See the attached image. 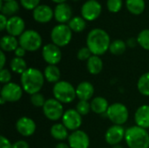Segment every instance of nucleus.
Returning a JSON list of instances; mask_svg holds the SVG:
<instances>
[{
    "instance_id": "f257e3e1",
    "label": "nucleus",
    "mask_w": 149,
    "mask_h": 148,
    "mask_svg": "<svg viewBox=\"0 0 149 148\" xmlns=\"http://www.w3.org/2000/svg\"><path fill=\"white\" fill-rule=\"evenodd\" d=\"M111 39L108 33L100 28H94L89 31L86 37V46L93 55L101 56L109 51Z\"/></svg>"
},
{
    "instance_id": "f03ea898",
    "label": "nucleus",
    "mask_w": 149,
    "mask_h": 148,
    "mask_svg": "<svg viewBox=\"0 0 149 148\" xmlns=\"http://www.w3.org/2000/svg\"><path fill=\"white\" fill-rule=\"evenodd\" d=\"M45 76L42 72L37 68H28L20 78L21 86L26 93L33 95L41 91L45 83Z\"/></svg>"
},
{
    "instance_id": "7ed1b4c3",
    "label": "nucleus",
    "mask_w": 149,
    "mask_h": 148,
    "mask_svg": "<svg viewBox=\"0 0 149 148\" xmlns=\"http://www.w3.org/2000/svg\"><path fill=\"white\" fill-rule=\"evenodd\" d=\"M125 140L129 148H149V132L138 126L126 129Z\"/></svg>"
},
{
    "instance_id": "20e7f679",
    "label": "nucleus",
    "mask_w": 149,
    "mask_h": 148,
    "mask_svg": "<svg viewBox=\"0 0 149 148\" xmlns=\"http://www.w3.org/2000/svg\"><path fill=\"white\" fill-rule=\"evenodd\" d=\"M52 94L54 99L62 104L72 103L77 97L76 88L70 82L65 80H61L54 84Z\"/></svg>"
},
{
    "instance_id": "39448f33",
    "label": "nucleus",
    "mask_w": 149,
    "mask_h": 148,
    "mask_svg": "<svg viewBox=\"0 0 149 148\" xmlns=\"http://www.w3.org/2000/svg\"><path fill=\"white\" fill-rule=\"evenodd\" d=\"M19 45L26 51H36L42 46V37L34 30H26L18 38Z\"/></svg>"
},
{
    "instance_id": "423d86ee",
    "label": "nucleus",
    "mask_w": 149,
    "mask_h": 148,
    "mask_svg": "<svg viewBox=\"0 0 149 148\" xmlns=\"http://www.w3.org/2000/svg\"><path fill=\"white\" fill-rule=\"evenodd\" d=\"M106 116L113 125L123 126L128 120L129 112L124 104L117 102L109 106Z\"/></svg>"
},
{
    "instance_id": "0eeeda50",
    "label": "nucleus",
    "mask_w": 149,
    "mask_h": 148,
    "mask_svg": "<svg viewBox=\"0 0 149 148\" xmlns=\"http://www.w3.org/2000/svg\"><path fill=\"white\" fill-rule=\"evenodd\" d=\"M72 38V31L68 24H59L53 27L51 31V39L52 44L58 47H64L67 45Z\"/></svg>"
},
{
    "instance_id": "6e6552de",
    "label": "nucleus",
    "mask_w": 149,
    "mask_h": 148,
    "mask_svg": "<svg viewBox=\"0 0 149 148\" xmlns=\"http://www.w3.org/2000/svg\"><path fill=\"white\" fill-rule=\"evenodd\" d=\"M43 113L48 120L52 121H58L62 120L65 111L63 104L52 98L46 99L45 106H43Z\"/></svg>"
},
{
    "instance_id": "1a4fd4ad",
    "label": "nucleus",
    "mask_w": 149,
    "mask_h": 148,
    "mask_svg": "<svg viewBox=\"0 0 149 148\" xmlns=\"http://www.w3.org/2000/svg\"><path fill=\"white\" fill-rule=\"evenodd\" d=\"M23 92L24 90L21 85L13 82H10L2 86L0 95L1 98H3L6 102L12 103L18 101L22 98Z\"/></svg>"
},
{
    "instance_id": "9d476101",
    "label": "nucleus",
    "mask_w": 149,
    "mask_h": 148,
    "mask_svg": "<svg viewBox=\"0 0 149 148\" xmlns=\"http://www.w3.org/2000/svg\"><path fill=\"white\" fill-rule=\"evenodd\" d=\"M42 57L48 65H57V64L61 61L62 51L60 47L57 46L56 44L52 43L47 44L42 48Z\"/></svg>"
},
{
    "instance_id": "9b49d317",
    "label": "nucleus",
    "mask_w": 149,
    "mask_h": 148,
    "mask_svg": "<svg viewBox=\"0 0 149 148\" xmlns=\"http://www.w3.org/2000/svg\"><path fill=\"white\" fill-rule=\"evenodd\" d=\"M63 125L72 132L77 131L82 125V116L76 109H68L64 113L62 117Z\"/></svg>"
},
{
    "instance_id": "f8f14e48",
    "label": "nucleus",
    "mask_w": 149,
    "mask_h": 148,
    "mask_svg": "<svg viewBox=\"0 0 149 148\" xmlns=\"http://www.w3.org/2000/svg\"><path fill=\"white\" fill-rule=\"evenodd\" d=\"M101 4L97 0H88L81 7V16L85 20L93 21L101 13Z\"/></svg>"
},
{
    "instance_id": "ddd939ff",
    "label": "nucleus",
    "mask_w": 149,
    "mask_h": 148,
    "mask_svg": "<svg viewBox=\"0 0 149 148\" xmlns=\"http://www.w3.org/2000/svg\"><path fill=\"white\" fill-rule=\"evenodd\" d=\"M125 134L126 129L123 127V126L113 125L107 130L105 133V140L108 145L113 147L120 145V143L125 140Z\"/></svg>"
},
{
    "instance_id": "4468645a",
    "label": "nucleus",
    "mask_w": 149,
    "mask_h": 148,
    "mask_svg": "<svg viewBox=\"0 0 149 148\" xmlns=\"http://www.w3.org/2000/svg\"><path fill=\"white\" fill-rule=\"evenodd\" d=\"M67 140L71 148H89L90 147V138L88 134L79 129L70 133Z\"/></svg>"
},
{
    "instance_id": "2eb2a0df",
    "label": "nucleus",
    "mask_w": 149,
    "mask_h": 148,
    "mask_svg": "<svg viewBox=\"0 0 149 148\" xmlns=\"http://www.w3.org/2000/svg\"><path fill=\"white\" fill-rule=\"evenodd\" d=\"M36 123L29 117H21L16 122V129L17 133L24 137H30L36 132Z\"/></svg>"
},
{
    "instance_id": "dca6fc26",
    "label": "nucleus",
    "mask_w": 149,
    "mask_h": 148,
    "mask_svg": "<svg viewBox=\"0 0 149 148\" xmlns=\"http://www.w3.org/2000/svg\"><path fill=\"white\" fill-rule=\"evenodd\" d=\"M32 17L34 20L38 23H48L54 17V10L46 4H39L33 10Z\"/></svg>"
},
{
    "instance_id": "f3484780",
    "label": "nucleus",
    "mask_w": 149,
    "mask_h": 148,
    "mask_svg": "<svg viewBox=\"0 0 149 148\" xmlns=\"http://www.w3.org/2000/svg\"><path fill=\"white\" fill-rule=\"evenodd\" d=\"M25 24L22 17L18 16H12L8 18V23L6 26V31L9 35L13 37L21 36L24 31Z\"/></svg>"
},
{
    "instance_id": "a211bd4d",
    "label": "nucleus",
    "mask_w": 149,
    "mask_h": 148,
    "mask_svg": "<svg viewBox=\"0 0 149 148\" xmlns=\"http://www.w3.org/2000/svg\"><path fill=\"white\" fill-rule=\"evenodd\" d=\"M54 18L59 24H65L72 19V8L65 3H58L54 9Z\"/></svg>"
},
{
    "instance_id": "6ab92c4d",
    "label": "nucleus",
    "mask_w": 149,
    "mask_h": 148,
    "mask_svg": "<svg viewBox=\"0 0 149 148\" xmlns=\"http://www.w3.org/2000/svg\"><path fill=\"white\" fill-rule=\"evenodd\" d=\"M94 94V86L91 82L82 81L76 87V95L79 100L89 101Z\"/></svg>"
},
{
    "instance_id": "aec40b11",
    "label": "nucleus",
    "mask_w": 149,
    "mask_h": 148,
    "mask_svg": "<svg viewBox=\"0 0 149 148\" xmlns=\"http://www.w3.org/2000/svg\"><path fill=\"white\" fill-rule=\"evenodd\" d=\"M134 120L136 126L148 129L149 128V105L140 106L134 113Z\"/></svg>"
},
{
    "instance_id": "412c9836",
    "label": "nucleus",
    "mask_w": 149,
    "mask_h": 148,
    "mask_svg": "<svg viewBox=\"0 0 149 148\" xmlns=\"http://www.w3.org/2000/svg\"><path fill=\"white\" fill-rule=\"evenodd\" d=\"M90 103L92 111L96 114H106L110 106L107 99L100 96L93 98Z\"/></svg>"
},
{
    "instance_id": "4be33fe9",
    "label": "nucleus",
    "mask_w": 149,
    "mask_h": 148,
    "mask_svg": "<svg viewBox=\"0 0 149 148\" xmlns=\"http://www.w3.org/2000/svg\"><path fill=\"white\" fill-rule=\"evenodd\" d=\"M19 46V42L16 38V37H13L11 35H5L2 37L0 40V47L1 51L4 52H10L15 51L16 49Z\"/></svg>"
},
{
    "instance_id": "5701e85b",
    "label": "nucleus",
    "mask_w": 149,
    "mask_h": 148,
    "mask_svg": "<svg viewBox=\"0 0 149 148\" xmlns=\"http://www.w3.org/2000/svg\"><path fill=\"white\" fill-rule=\"evenodd\" d=\"M69 130L63 125V123H56L52 126L50 133L52 137L56 140H65L69 137Z\"/></svg>"
},
{
    "instance_id": "b1692460",
    "label": "nucleus",
    "mask_w": 149,
    "mask_h": 148,
    "mask_svg": "<svg viewBox=\"0 0 149 148\" xmlns=\"http://www.w3.org/2000/svg\"><path fill=\"white\" fill-rule=\"evenodd\" d=\"M86 68L90 74L97 75L103 70V61L100 56L92 55V57L86 61Z\"/></svg>"
},
{
    "instance_id": "393cba45",
    "label": "nucleus",
    "mask_w": 149,
    "mask_h": 148,
    "mask_svg": "<svg viewBox=\"0 0 149 148\" xmlns=\"http://www.w3.org/2000/svg\"><path fill=\"white\" fill-rule=\"evenodd\" d=\"M44 76L45 79L47 82L49 83H53L56 84L58 81H60V77H61V72L59 68L57 65H48L45 70H44Z\"/></svg>"
},
{
    "instance_id": "a878e982",
    "label": "nucleus",
    "mask_w": 149,
    "mask_h": 148,
    "mask_svg": "<svg viewBox=\"0 0 149 148\" xmlns=\"http://www.w3.org/2000/svg\"><path fill=\"white\" fill-rule=\"evenodd\" d=\"M126 6L132 14L140 15L144 11L146 3L145 0H126Z\"/></svg>"
},
{
    "instance_id": "bb28decb",
    "label": "nucleus",
    "mask_w": 149,
    "mask_h": 148,
    "mask_svg": "<svg viewBox=\"0 0 149 148\" xmlns=\"http://www.w3.org/2000/svg\"><path fill=\"white\" fill-rule=\"evenodd\" d=\"M10 68L13 72L20 75H22L28 69L26 61L23 58H17V57H15L10 60Z\"/></svg>"
},
{
    "instance_id": "cd10ccee",
    "label": "nucleus",
    "mask_w": 149,
    "mask_h": 148,
    "mask_svg": "<svg viewBox=\"0 0 149 148\" xmlns=\"http://www.w3.org/2000/svg\"><path fill=\"white\" fill-rule=\"evenodd\" d=\"M2 14L7 16H15L16 13L18 12L19 10V3L16 1V0H12V1H8V2H4V3L3 4V6L0 8Z\"/></svg>"
},
{
    "instance_id": "c85d7f7f",
    "label": "nucleus",
    "mask_w": 149,
    "mask_h": 148,
    "mask_svg": "<svg viewBox=\"0 0 149 148\" xmlns=\"http://www.w3.org/2000/svg\"><path fill=\"white\" fill-rule=\"evenodd\" d=\"M137 89L143 96L149 97V72L140 77L137 82Z\"/></svg>"
},
{
    "instance_id": "c756f323",
    "label": "nucleus",
    "mask_w": 149,
    "mask_h": 148,
    "mask_svg": "<svg viewBox=\"0 0 149 148\" xmlns=\"http://www.w3.org/2000/svg\"><path fill=\"white\" fill-rule=\"evenodd\" d=\"M68 26L74 32H81L85 30L86 26V22L82 17L76 16L72 17V19L68 22Z\"/></svg>"
},
{
    "instance_id": "7c9ffc66",
    "label": "nucleus",
    "mask_w": 149,
    "mask_h": 148,
    "mask_svg": "<svg viewBox=\"0 0 149 148\" xmlns=\"http://www.w3.org/2000/svg\"><path fill=\"white\" fill-rule=\"evenodd\" d=\"M127 43L121 39H115L111 42L109 51L113 55H121L127 50Z\"/></svg>"
},
{
    "instance_id": "2f4dec72",
    "label": "nucleus",
    "mask_w": 149,
    "mask_h": 148,
    "mask_svg": "<svg viewBox=\"0 0 149 148\" xmlns=\"http://www.w3.org/2000/svg\"><path fill=\"white\" fill-rule=\"evenodd\" d=\"M138 44L145 50L149 51V29L142 30L137 37Z\"/></svg>"
},
{
    "instance_id": "473e14b6",
    "label": "nucleus",
    "mask_w": 149,
    "mask_h": 148,
    "mask_svg": "<svg viewBox=\"0 0 149 148\" xmlns=\"http://www.w3.org/2000/svg\"><path fill=\"white\" fill-rule=\"evenodd\" d=\"M76 110L81 116H86L90 113V111H92L91 103L86 100H79L76 106Z\"/></svg>"
},
{
    "instance_id": "72a5a7b5",
    "label": "nucleus",
    "mask_w": 149,
    "mask_h": 148,
    "mask_svg": "<svg viewBox=\"0 0 149 148\" xmlns=\"http://www.w3.org/2000/svg\"><path fill=\"white\" fill-rule=\"evenodd\" d=\"M45 101H46V99H45L44 95L41 94L40 92L31 95V103L35 107H38V108L42 107L43 108V106H45Z\"/></svg>"
},
{
    "instance_id": "f704fd0d",
    "label": "nucleus",
    "mask_w": 149,
    "mask_h": 148,
    "mask_svg": "<svg viewBox=\"0 0 149 148\" xmlns=\"http://www.w3.org/2000/svg\"><path fill=\"white\" fill-rule=\"evenodd\" d=\"M107 6L109 11L117 13L122 8V0H107Z\"/></svg>"
},
{
    "instance_id": "c9c22d12",
    "label": "nucleus",
    "mask_w": 149,
    "mask_h": 148,
    "mask_svg": "<svg viewBox=\"0 0 149 148\" xmlns=\"http://www.w3.org/2000/svg\"><path fill=\"white\" fill-rule=\"evenodd\" d=\"M93 53L91 52V51L89 50V48L87 46L85 47H81L78 52H77V58L78 59L81 60V61H87L91 57H92Z\"/></svg>"
},
{
    "instance_id": "e433bc0d",
    "label": "nucleus",
    "mask_w": 149,
    "mask_h": 148,
    "mask_svg": "<svg viewBox=\"0 0 149 148\" xmlns=\"http://www.w3.org/2000/svg\"><path fill=\"white\" fill-rule=\"evenodd\" d=\"M21 5L26 10H34L39 5L40 0H20Z\"/></svg>"
},
{
    "instance_id": "4c0bfd02",
    "label": "nucleus",
    "mask_w": 149,
    "mask_h": 148,
    "mask_svg": "<svg viewBox=\"0 0 149 148\" xmlns=\"http://www.w3.org/2000/svg\"><path fill=\"white\" fill-rule=\"evenodd\" d=\"M11 79V73L8 69H1L0 70V82L3 85L8 84L10 82Z\"/></svg>"
},
{
    "instance_id": "58836bf2",
    "label": "nucleus",
    "mask_w": 149,
    "mask_h": 148,
    "mask_svg": "<svg viewBox=\"0 0 149 148\" xmlns=\"http://www.w3.org/2000/svg\"><path fill=\"white\" fill-rule=\"evenodd\" d=\"M0 148H12V144L4 136L0 137Z\"/></svg>"
},
{
    "instance_id": "ea45409f",
    "label": "nucleus",
    "mask_w": 149,
    "mask_h": 148,
    "mask_svg": "<svg viewBox=\"0 0 149 148\" xmlns=\"http://www.w3.org/2000/svg\"><path fill=\"white\" fill-rule=\"evenodd\" d=\"M12 148H30V146L25 140H17L12 144Z\"/></svg>"
},
{
    "instance_id": "a19ab883",
    "label": "nucleus",
    "mask_w": 149,
    "mask_h": 148,
    "mask_svg": "<svg viewBox=\"0 0 149 148\" xmlns=\"http://www.w3.org/2000/svg\"><path fill=\"white\" fill-rule=\"evenodd\" d=\"M7 23H8L7 17L1 13V15H0V30L1 31H3V30L6 29Z\"/></svg>"
},
{
    "instance_id": "79ce46f5",
    "label": "nucleus",
    "mask_w": 149,
    "mask_h": 148,
    "mask_svg": "<svg viewBox=\"0 0 149 148\" xmlns=\"http://www.w3.org/2000/svg\"><path fill=\"white\" fill-rule=\"evenodd\" d=\"M14 53H15V56L16 57H17V58H23L24 55H25V53H26V51L23 48V47H21L20 45L16 49V51H14Z\"/></svg>"
},
{
    "instance_id": "37998d69",
    "label": "nucleus",
    "mask_w": 149,
    "mask_h": 148,
    "mask_svg": "<svg viewBox=\"0 0 149 148\" xmlns=\"http://www.w3.org/2000/svg\"><path fill=\"white\" fill-rule=\"evenodd\" d=\"M5 63H6V56H5V53H4V51H0V70L4 68Z\"/></svg>"
},
{
    "instance_id": "c03bdc74",
    "label": "nucleus",
    "mask_w": 149,
    "mask_h": 148,
    "mask_svg": "<svg viewBox=\"0 0 149 148\" xmlns=\"http://www.w3.org/2000/svg\"><path fill=\"white\" fill-rule=\"evenodd\" d=\"M137 44H138L137 38H131L127 41V45L129 47H135Z\"/></svg>"
},
{
    "instance_id": "a18cd8bd",
    "label": "nucleus",
    "mask_w": 149,
    "mask_h": 148,
    "mask_svg": "<svg viewBox=\"0 0 149 148\" xmlns=\"http://www.w3.org/2000/svg\"><path fill=\"white\" fill-rule=\"evenodd\" d=\"M55 148H71L70 146L68 144H65L64 142H59L58 143L56 146H55Z\"/></svg>"
},
{
    "instance_id": "49530a36",
    "label": "nucleus",
    "mask_w": 149,
    "mask_h": 148,
    "mask_svg": "<svg viewBox=\"0 0 149 148\" xmlns=\"http://www.w3.org/2000/svg\"><path fill=\"white\" fill-rule=\"evenodd\" d=\"M52 1H53L54 3H57L58 4V3H65L66 0H52Z\"/></svg>"
},
{
    "instance_id": "de8ad7c7",
    "label": "nucleus",
    "mask_w": 149,
    "mask_h": 148,
    "mask_svg": "<svg viewBox=\"0 0 149 148\" xmlns=\"http://www.w3.org/2000/svg\"><path fill=\"white\" fill-rule=\"evenodd\" d=\"M5 102H6V101H5L3 98H0V104H1V105H3Z\"/></svg>"
},
{
    "instance_id": "09e8293b",
    "label": "nucleus",
    "mask_w": 149,
    "mask_h": 148,
    "mask_svg": "<svg viewBox=\"0 0 149 148\" xmlns=\"http://www.w3.org/2000/svg\"><path fill=\"white\" fill-rule=\"evenodd\" d=\"M113 148H123V147L120 146V145H116V146H113Z\"/></svg>"
},
{
    "instance_id": "8fccbe9b",
    "label": "nucleus",
    "mask_w": 149,
    "mask_h": 148,
    "mask_svg": "<svg viewBox=\"0 0 149 148\" xmlns=\"http://www.w3.org/2000/svg\"><path fill=\"white\" fill-rule=\"evenodd\" d=\"M3 2H8V1H12V0H3Z\"/></svg>"
},
{
    "instance_id": "3c124183",
    "label": "nucleus",
    "mask_w": 149,
    "mask_h": 148,
    "mask_svg": "<svg viewBox=\"0 0 149 148\" xmlns=\"http://www.w3.org/2000/svg\"><path fill=\"white\" fill-rule=\"evenodd\" d=\"M73 1H79V0H73Z\"/></svg>"
},
{
    "instance_id": "603ef678",
    "label": "nucleus",
    "mask_w": 149,
    "mask_h": 148,
    "mask_svg": "<svg viewBox=\"0 0 149 148\" xmlns=\"http://www.w3.org/2000/svg\"><path fill=\"white\" fill-rule=\"evenodd\" d=\"M104 148H107V147H104Z\"/></svg>"
}]
</instances>
